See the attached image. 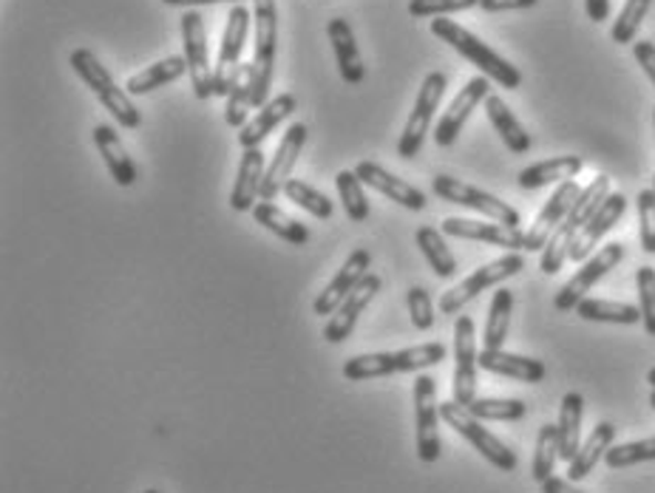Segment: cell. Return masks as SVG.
<instances>
[{"label":"cell","mask_w":655,"mask_h":493,"mask_svg":"<svg viewBox=\"0 0 655 493\" xmlns=\"http://www.w3.org/2000/svg\"><path fill=\"white\" fill-rule=\"evenodd\" d=\"M431 34L443 40V43H449L457 54H463L465 60H471L485 78L500 83L502 89L514 91L522 85V74L516 65H511L505 58H500L491 45L482 43L477 34H471L469 29H463L460 23H454V20L434 18L431 20Z\"/></svg>","instance_id":"obj_1"},{"label":"cell","mask_w":655,"mask_h":493,"mask_svg":"<svg viewBox=\"0 0 655 493\" xmlns=\"http://www.w3.org/2000/svg\"><path fill=\"white\" fill-rule=\"evenodd\" d=\"M443 343H420V347L400 349V352H372L358 355V358L344 363V378L349 383H360V380L389 378V374H406V372H423L431 366L443 363L446 360Z\"/></svg>","instance_id":"obj_2"},{"label":"cell","mask_w":655,"mask_h":493,"mask_svg":"<svg viewBox=\"0 0 655 493\" xmlns=\"http://www.w3.org/2000/svg\"><path fill=\"white\" fill-rule=\"evenodd\" d=\"M69 63H71V69H74V74H78V78L83 80L91 91H94V96L100 100V103H103V109L109 111V114L114 116V120L120 122L123 129H131V131L140 129L142 125L140 109L131 103L129 91L120 89V85L114 83L111 71L100 63V58H96L91 49H74L69 58Z\"/></svg>","instance_id":"obj_3"},{"label":"cell","mask_w":655,"mask_h":493,"mask_svg":"<svg viewBox=\"0 0 655 493\" xmlns=\"http://www.w3.org/2000/svg\"><path fill=\"white\" fill-rule=\"evenodd\" d=\"M607 196H611V176L598 174L591 185L582 187V196L576 199L573 210L567 213V218L560 225V230L553 233L551 242H547L545 250H542L540 267L545 276H556V273H560L562 264L567 261V253H571L573 236H576V233L591 222L593 213L604 205Z\"/></svg>","instance_id":"obj_4"},{"label":"cell","mask_w":655,"mask_h":493,"mask_svg":"<svg viewBox=\"0 0 655 493\" xmlns=\"http://www.w3.org/2000/svg\"><path fill=\"white\" fill-rule=\"evenodd\" d=\"M278 52V9L276 0H253V60L256 65V89H253V109L270 103L273 69Z\"/></svg>","instance_id":"obj_5"},{"label":"cell","mask_w":655,"mask_h":493,"mask_svg":"<svg viewBox=\"0 0 655 493\" xmlns=\"http://www.w3.org/2000/svg\"><path fill=\"white\" fill-rule=\"evenodd\" d=\"M440 417H443L446 423H449L457 434L463 436V440H469L471 445H474V449L491 462V465L500 468V471H505V474L516 471V462L520 460H516L514 451L508 449L500 436L491 434V431L482 425V420H477V417L471 414L465 405L454 403V400H449V403H440Z\"/></svg>","instance_id":"obj_6"},{"label":"cell","mask_w":655,"mask_h":493,"mask_svg":"<svg viewBox=\"0 0 655 493\" xmlns=\"http://www.w3.org/2000/svg\"><path fill=\"white\" fill-rule=\"evenodd\" d=\"M446 80L443 71H429L418 91V100H415V109H411L409 122H406L403 134L398 142V156L400 160H415V156L423 151L426 134L431 129V120H434V111L440 109V100L446 94Z\"/></svg>","instance_id":"obj_7"},{"label":"cell","mask_w":655,"mask_h":493,"mask_svg":"<svg viewBox=\"0 0 655 493\" xmlns=\"http://www.w3.org/2000/svg\"><path fill=\"white\" fill-rule=\"evenodd\" d=\"M253 27V12H247L242 3L231 7L227 12V27L222 34V45H218V60L213 69V94L227 96L233 83H236L238 71H242V52H245L247 34Z\"/></svg>","instance_id":"obj_8"},{"label":"cell","mask_w":655,"mask_h":493,"mask_svg":"<svg viewBox=\"0 0 655 493\" xmlns=\"http://www.w3.org/2000/svg\"><path fill=\"white\" fill-rule=\"evenodd\" d=\"M522 269H525V258H522L520 253H505V256H500L497 261L482 264V267H477L465 281H460L454 289L443 292V298H440V312L457 315L465 304L474 301L477 295L485 292L489 287L508 281V278L520 276Z\"/></svg>","instance_id":"obj_9"},{"label":"cell","mask_w":655,"mask_h":493,"mask_svg":"<svg viewBox=\"0 0 655 493\" xmlns=\"http://www.w3.org/2000/svg\"><path fill=\"white\" fill-rule=\"evenodd\" d=\"M431 191L434 196H440L443 202H451V205L469 207V210L482 213V216H489L491 222H500V225L508 227H520V213L514 207L508 205V202L497 199L494 193H485L474 185H465V182L454 179V176H434L431 179Z\"/></svg>","instance_id":"obj_10"},{"label":"cell","mask_w":655,"mask_h":493,"mask_svg":"<svg viewBox=\"0 0 655 493\" xmlns=\"http://www.w3.org/2000/svg\"><path fill=\"white\" fill-rule=\"evenodd\" d=\"M182 43H185L187 74H191V89L199 100H211L213 94V65L211 49H207V29L199 9H187L182 14Z\"/></svg>","instance_id":"obj_11"},{"label":"cell","mask_w":655,"mask_h":493,"mask_svg":"<svg viewBox=\"0 0 655 493\" xmlns=\"http://www.w3.org/2000/svg\"><path fill=\"white\" fill-rule=\"evenodd\" d=\"M624 261V244L613 242L604 244L596 256H591L587 261H582V269H576V276L560 289V295L553 298V307L560 312H571V309L579 307V301H585V295L602 281L611 269H616L618 264Z\"/></svg>","instance_id":"obj_12"},{"label":"cell","mask_w":655,"mask_h":493,"mask_svg":"<svg viewBox=\"0 0 655 493\" xmlns=\"http://www.w3.org/2000/svg\"><path fill=\"white\" fill-rule=\"evenodd\" d=\"M415 425H418V456L431 465L440 460V405H437V380L418 374L415 380Z\"/></svg>","instance_id":"obj_13"},{"label":"cell","mask_w":655,"mask_h":493,"mask_svg":"<svg viewBox=\"0 0 655 493\" xmlns=\"http://www.w3.org/2000/svg\"><path fill=\"white\" fill-rule=\"evenodd\" d=\"M480 352H477V332L474 320L469 315H460L454 323V403L469 409L477 400V363Z\"/></svg>","instance_id":"obj_14"},{"label":"cell","mask_w":655,"mask_h":493,"mask_svg":"<svg viewBox=\"0 0 655 493\" xmlns=\"http://www.w3.org/2000/svg\"><path fill=\"white\" fill-rule=\"evenodd\" d=\"M307 125L304 122H296V125H289L287 134L282 136L276 147V156L270 160L267 171H264V182H262V193H258V202H273L278 193H284V185L289 179V171L296 167L298 156H301L304 145H307Z\"/></svg>","instance_id":"obj_15"},{"label":"cell","mask_w":655,"mask_h":493,"mask_svg":"<svg viewBox=\"0 0 655 493\" xmlns=\"http://www.w3.org/2000/svg\"><path fill=\"white\" fill-rule=\"evenodd\" d=\"M491 94V83L485 74H480V78L469 80V83L463 85V91L451 100L449 111H446L443 116H440V122H437L434 129V142L440 147H449L454 145L457 136L463 134V125L469 122L471 111L477 109L480 103H485Z\"/></svg>","instance_id":"obj_16"},{"label":"cell","mask_w":655,"mask_h":493,"mask_svg":"<svg viewBox=\"0 0 655 493\" xmlns=\"http://www.w3.org/2000/svg\"><path fill=\"white\" fill-rule=\"evenodd\" d=\"M582 196V187L576 182H562L556 191H553L551 199L542 205L540 216L533 218L531 230L525 233V250H545V244L551 242V236L560 230V225L567 218V213L573 210L576 199Z\"/></svg>","instance_id":"obj_17"},{"label":"cell","mask_w":655,"mask_h":493,"mask_svg":"<svg viewBox=\"0 0 655 493\" xmlns=\"http://www.w3.org/2000/svg\"><path fill=\"white\" fill-rule=\"evenodd\" d=\"M380 287H383V278H380L378 273H367V276L360 278L358 287L347 295V301L335 309V315H329L327 327H324L327 343H344V340L355 332V323H358L360 312L375 301V295L380 292Z\"/></svg>","instance_id":"obj_18"},{"label":"cell","mask_w":655,"mask_h":493,"mask_svg":"<svg viewBox=\"0 0 655 493\" xmlns=\"http://www.w3.org/2000/svg\"><path fill=\"white\" fill-rule=\"evenodd\" d=\"M624 210H627V199H624L622 193H611V196L604 199V205L593 213L591 222H587V225L582 227L576 236H573L567 258H571V261H579V264L587 261V258H591V253L596 250V244L602 242V238L618 225V222H622Z\"/></svg>","instance_id":"obj_19"},{"label":"cell","mask_w":655,"mask_h":493,"mask_svg":"<svg viewBox=\"0 0 655 493\" xmlns=\"http://www.w3.org/2000/svg\"><path fill=\"white\" fill-rule=\"evenodd\" d=\"M446 236L465 238V242L494 244L508 253L525 250V233L520 227H508L500 222H474V218H446L443 222Z\"/></svg>","instance_id":"obj_20"},{"label":"cell","mask_w":655,"mask_h":493,"mask_svg":"<svg viewBox=\"0 0 655 493\" xmlns=\"http://www.w3.org/2000/svg\"><path fill=\"white\" fill-rule=\"evenodd\" d=\"M369 267H372V253L364 250V247L355 253H349V258L344 261V267L338 269L332 281L327 284V289H324V292L315 298V304H313L315 315H324V318H327V315H335V309L341 307V304L347 301V295L358 287L360 278L367 276Z\"/></svg>","instance_id":"obj_21"},{"label":"cell","mask_w":655,"mask_h":493,"mask_svg":"<svg viewBox=\"0 0 655 493\" xmlns=\"http://www.w3.org/2000/svg\"><path fill=\"white\" fill-rule=\"evenodd\" d=\"M355 174H358V179L364 182V185H369L372 191L383 193L386 199L398 202L400 207H406V210H426V193L418 191L415 185H409L406 179H400V176L389 174L386 167H380L378 162H358L355 165Z\"/></svg>","instance_id":"obj_22"},{"label":"cell","mask_w":655,"mask_h":493,"mask_svg":"<svg viewBox=\"0 0 655 493\" xmlns=\"http://www.w3.org/2000/svg\"><path fill=\"white\" fill-rule=\"evenodd\" d=\"M264 171H267V160H264L262 147H247L238 162L236 185L231 193V207L236 213H253L258 205V193H262Z\"/></svg>","instance_id":"obj_23"},{"label":"cell","mask_w":655,"mask_h":493,"mask_svg":"<svg viewBox=\"0 0 655 493\" xmlns=\"http://www.w3.org/2000/svg\"><path fill=\"white\" fill-rule=\"evenodd\" d=\"M296 109L298 100L293 94L273 96L270 103L264 105V109H258V114L247 122L245 129L238 131V145L245 147V151L247 147H262V142L267 140L287 116L296 114Z\"/></svg>","instance_id":"obj_24"},{"label":"cell","mask_w":655,"mask_h":493,"mask_svg":"<svg viewBox=\"0 0 655 493\" xmlns=\"http://www.w3.org/2000/svg\"><path fill=\"white\" fill-rule=\"evenodd\" d=\"M329 43H332L335 60H338V71H341V80L347 85H360L367 78V65L360 60L358 43H355V32L349 27V20L332 18L327 27Z\"/></svg>","instance_id":"obj_25"},{"label":"cell","mask_w":655,"mask_h":493,"mask_svg":"<svg viewBox=\"0 0 655 493\" xmlns=\"http://www.w3.org/2000/svg\"><path fill=\"white\" fill-rule=\"evenodd\" d=\"M91 136H94V145L100 147V156H103L105 165H109L111 179H114L120 187L134 185L136 165L131 162L129 151L123 147V140H120V134L114 131V125H109V122H100V125H94Z\"/></svg>","instance_id":"obj_26"},{"label":"cell","mask_w":655,"mask_h":493,"mask_svg":"<svg viewBox=\"0 0 655 493\" xmlns=\"http://www.w3.org/2000/svg\"><path fill=\"white\" fill-rule=\"evenodd\" d=\"M480 369L502 378H514L520 383H542L545 380V363L536 358H522V355L502 352V349H482L477 358Z\"/></svg>","instance_id":"obj_27"},{"label":"cell","mask_w":655,"mask_h":493,"mask_svg":"<svg viewBox=\"0 0 655 493\" xmlns=\"http://www.w3.org/2000/svg\"><path fill=\"white\" fill-rule=\"evenodd\" d=\"M582 156H553V160L536 162V165L525 167L520 174V187L522 191H540V187L556 185V182H571L582 174Z\"/></svg>","instance_id":"obj_28"},{"label":"cell","mask_w":655,"mask_h":493,"mask_svg":"<svg viewBox=\"0 0 655 493\" xmlns=\"http://www.w3.org/2000/svg\"><path fill=\"white\" fill-rule=\"evenodd\" d=\"M485 114H489V122L494 125V131L500 134V140L505 142V147L511 154H528L531 151V134L522 129V122L516 120L514 111L508 109V103L500 94H489L485 100Z\"/></svg>","instance_id":"obj_29"},{"label":"cell","mask_w":655,"mask_h":493,"mask_svg":"<svg viewBox=\"0 0 655 493\" xmlns=\"http://www.w3.org/2000/svg\"><path fill=\"white\" fill-rule=\"evenodd\" d=\"M613 440H616V425L598 423L596 429H593V434L579 445L576 456H573L571 468H567V480L582 482L585 476H591L593 468L598 465V460H604L607 449L613 445Z\"/></svg>","instance_id":"obj_30"},{"label":"cell","mask_w":655,"mask_h":493,"mask_svg":"<svg viewBox=\"0 0 655 493\" xmlns=\"http://www.w3.org/2000/svg\"><path fill=\"white\" fill-rule=\"evenodd\" d=\"M582 417H585V398L579 391H567L560 405V460L571 462L582 445Z\"/></svg>","instance_id":"obj_31"},{"label":"cell","mask_w":655,"mask_h":493,"mask_svg":"<svg viewBox=\"0 0 655 493\" xmlns=\"http://www.w3.org/2000/svg\"><path fill=\"white\" fill-rule=\"evenodd\" d=\"M182 74H187V60L180 58V54H174V58H165L160 60V63L149 65V69L131 74L129 83H125V91H129L131 96L151 94V91L162 89V85L176 83Z\"/></svg>","instance_id":"obj_32"},{"label":"cell","mask_w":655,"mask_h":493,"mask_svg":"<svg viewBox=\"0 0 655 493\" xmlns=\"http://www.w3.org/2000/svg\"><path fill=\"white\" fill-rule=\"evenodd\" d=\"M253 218H256L264 230H270L273 236H278L282 242L293 244V247H304V244L309 242L307 227H304L301 222H296V218H289L287 213L278 210L273 202H258V205L253 207Z\"/></svg>","instance_id":"obj_33"},{"label":"cell","mask_w":655,"mask_h":493,"mask_svg":"<svg viewBox=\"0 0 655 493\" xmlns=\"http://www.w3.org/2000/svg\"><path fill=\"white\" fill-rule=\"evenodd\" d=\"M253 89H256V65L242 63L236 83H233L231 94H227V109H225V122L231 129H245L247 114L253 111Z\"/></svg>","instance_id":"obj_34"},{"label":"cell","mask_w":655,"mask_h":493,"mask_svg":"<svg viewBox=\"0 0 655 493\" xmlns=\"http://www.w3.org/2000/svg\"><path fill=\"white\" fill-rule=\"evenodd\" d=\"M511 315H514V292L511 289H497L485 320V335H482V349H502L511 329Z\"/></svg>","instance_id":"obj_35"},{"label":"cell","mask_w":655,"mask_h":493,"mask_svg":"<svg viewBox=\"0 0 655 493\" xmlns=\"http://www.w3.org/2000/svg\"><path fill=\"white\" fill-rule=\"evenodd\" d=\"M576 315L582 320H593V323H618V327H633L642 320V309L633 307V304L602 301V298L579 301Z\"/></svg>","instance_id":"obj_36"},{"label":"cell","mask_w":655,"mask_h":493,"mask_svg":"<svg viewBox=\"0 0 655 493\" xmlns=\"http://www.w3.org/2000/svg\"><path fill=\"white\" fill-rule=\"evenodd\" d=\"M415 242H418L420 253L426 256V261H429L431 273H434L437 278L454 276L457 258L451 256L449 244H446V238L440 236V230H434V227H420L418 236H415Z\"/></svg>","instance_id":"obj_37"},{"label":"cell","mask_w":655,"mask_h":493,"mask_svg":"<svg viewBox=\"0 0 655 493\" xmlns=\"http://www.w3.org/2000/svg\"><path fill=\"white\" fill-rule=\"evenodd\" d=\"M556 460H560V429L556 425H542L540 434H536V451H533L531 462V476L536 482H545L553 476V468H556Z\"/></svg>","instance_id":"obj_38"},{"label":"cell","mask_w":655,"mask_h":493,"mask_svg":"<svg viewBox=\"0 0 655 493\" xmlns=\"http://www.w3.org/2000/svg\"><path fill=\"white\" fill-rule=\"evenodd\" d=\"M335 185H338V196H341L349 222L364 225L369 218V199L367 193H364V182L358 179V174L355 171H341V174L335 176Z\"/></svg>","instance_id":"obj_39"},{"label":"cell","mask_w":655,"mask_h":493,"mask_svg":"<svg viewBox=\"0 0 655 493\" xmlns=\"http://www.w3.org/2000/svg\"><path fill=\"white\" fill-rule=\"evenodd\" d=\"M471 414L482 423H516L528 414V405L522 400H505V398H477L469 405Z\"/></svg>","instance_id":"obj_40"},{"label":"cell","mask_w":655,"mask_h":493,"mask_svg":"<svg viewBox=\"0 0 655 493\" xmlns=\"http://www.w3.org/2000/svg\"><path fill=\"white\" fill-rule=\"evenodd\" d=\"M284 196H287L293 205L304 207L309 216L321 218V222L332 218V202H329V196H324L321 191H315V187L307 185L304 179H287V185H284Z\"/></svg>","instance_id":"obj_41"},{"label":"cell","mask_w":655,"mask_h":493,"mask_svg":"<svg viewBox=\"0 0 655 493\" xmlns=\"http://www.w3.org/2000/svg\"><path fill=\"white\" fill-rule=\"evenodd\" d=\"M649 7H653V0H627L622 12H618L616 23H613V29H611L613 43H618V45L633 43L638 34V29H642L644 18H647Z\"/></svg>","instance_id":"obj_42"},{"label":"cell","mask_w":655,"mask_h":493,"mask_svg":"<svg viewBox=\"0 0 655 493\" xmlns=\"http://www.w3.org/2000/svg\"><path fill=\"white\" fill-rule=\"evenodd\" d=\"M655 460V436H647V440H636V442H624V445H611L607 454H604V462L607 468L618 471V468H630V465H642V462H653Z\"/></svg>","instance_id":"obj_43"},{"label":"cell","mask_w":655,"mask_h":493,"mask_svg":"<svg viewBox=\"0 0 655 493\" xmlns=\"http://www.w3.org/2000/svg\"><path fill=\"white\" fill-rule=\"evenodd\" d=\"M638 309H642V323L649 338H655V269L638 267Z\"/></svg>","instance_id":"obj_44"},{"label":"cell","mask_w":655,"mask_h":493,"mask_svg":"<svg viewBox=\"0 0 655 493\" xmlns=\"http://www.w3.org/2000/svg\"><path fill=\"white\" fill-rule=\"evenodd\" d=\"M480 7V0H409L411 18H446V14L465 12Z\"/></svg>","instance_id":"obj_45"},{"label":"cell","mask_w":655,"mask_h":493,"mask_svg":"<svg viewBox=\"0 0 655 493\" xmlns=\"http://www.w3.org/2000/svg\"><path fill=\"white\" fill-rule=\"evenodd\" d=\"M406 304H409V318L411 327L420 329V332H429L434 327V304H431V295L426 287H411L406 292Z\"/></svg>","instance_id":"obj_46"},{"label":"cell","mask_w":655,"mask_h":493,"mask_svg":"<svg viewBox=\"0 0 655 493\" xmlns=\"http://www.w3.org/2000/svg\"><path fill=\"white\" fill-rule=\"evenodd\" d=\"M638 227H642V250L653 256L655 253V191L638 193Z\"/></svg>","instance_id":"obj_47"},{"label":"cell","mask_w":655,"mask_h":493,"mask_svg":"<svg viewBox=\"0 0 655 493\" xmlns=\"http://www.w3.org/2000/svg\"><path fill=\"white\" fill-rule=\"evenodd\" d=\"M633 58H636V63L642 65V71L647 74V80L655 89V43H649V40L633 43Z\"/></svg>","instance_id":"obj_48"},{"label":"cell","mask_w":655,"mask_h":493,"mask_svg":"<svg viewBox=\"0 0 655 493\" xmlns=\"http://www.w3.org/2000/svg\"><path fill=\"white\" fill-rule=\"evenodd\" d=\"M540 0H480L482 12H516V9H531Z\"/></svg>","instance_id":"obj_49"},{"label":"cell","mask_w":655,"mask_h":493,"mask_svg":"<svg viewBox=\"0 0 655 493\" xmlns=\"http://www.w3.org/2000/svg\"><path fill=\"white\" fill-rule=\"evenodd\" d=\"M585 9L593 23H604L611 18V0H585Z\"/></svg>","instance_id":"obj_50"},{"label":"cell","mask_w":655,"mask_h":493,"mask_svg":"<svg viewBox=\"0 0 655 493\" xmlns=\"http://www.w3.org/2000/svg\"><path fill=\"white\" fill-rule=\"evenodd\" d=\"M165 7H182V9H196V7H216V3H231V7H238L245 0H162Z\"/></svg>","instance_id":"obj_51"},{"label":"cell","mask_w":655,"mask_h":493,"mask_svg":"<svg viewBox=\"0 0 655 493\" xmlns=\"http://www.w3.org/2000/svg\"><path fill=\"white\" fill-rule=\"evenodd\" d=\"M542 493H585V491H579L576 482L560 480V476H551V480L542 482Z\"/></svg>","instance_id":"obj_52"},{"label":"cell","mask_w":655,"mask_h":493,"mask_svg":"<svg viewBox=\"0 0 655 493\" xmlns=\"http://www.w3.org/2000/svg\"><path fill=\"white\" fill-rule=\"evenodd\" d=\"M647 383L655 389V366H653V369H649V372H647Z\"/></svg>","instance_id":"obj_53"},{"label":"cell","mask_w":655,"mask_h":493,"mask_svg":"<svg viewBox=\"0 0 655 493\" xmlns=\"http://www.w3.org/2000/svg\"><path fill=\"white\" fill-rule=\"evenodd\" d=\"M649 405H653V409H655V389L649 391Z\"/></svg>","instance_id":"obj_54"},{"label":"cell","mask_w":655,"mask_h":493,"mask_svg":"<svg viewBox=\"0 0 655 493\" xmlns=\"http://www.w3.org/2000/svg\"><path fill=\"white\" fill-rule=\"evenodd\" d=\"M145 493H160V491H154V487H149V491H145Z\"/></svg>","instance_id":"obj_55"},{"label":"cell","mask_w":655,"mask_h":493,"mask_svg":"<svg viewBox=\"0 0 655 493\" xmlns=\"http://www.w3.org/2000/svg\"><path fill=\"white\" fill-rule=\"evenodd\" d=\"M653 191H655V176H653Z\"/></svg>","instance_id":"obj_56"}]
</instances>
